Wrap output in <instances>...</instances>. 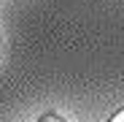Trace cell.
Wrapping results in <instances>:
<instances>
[{
	"mask_svg": "<svg viewBox=\"0 0 124 122\" xmlns=\"http://www.w3.org/2000/svg\"><path fill=\"white\" fill-rule=\"evenodd\" d=\"M38 122H68V119H62V117H57V114H43Z\"/></svg>",
	"mask_w": 124,
	"mask_h": 122,
	"instance_id": "obj_1",
	"label": "cell"
},
{
	"mask_svg": "<svg viewBox=\"0 0 124 122\" xmlns=\"http://www.w3.org/2000/svg\"><path fill=\"white\" fill-rule=\"evenodd\" d=\"M108 122H124V109H121V111H116V114H113Z\"/></svg>",
	"mask_w": 124,
	"mask_h": 122,
	"instance_id": "obj_2",
	"label": "cell"
},
{
	"mask_svg": "<svg viewBox=\"0 0 124 122\" xmlns=\"http://www.w3.org/2000/svg\"><path fill=\"white\" fill-rule=\"evenodd\" d=\"M0 49H3V46H0Z\"/></svg>",
	"mask_w": 124,
	"mask_h": 122,
	"instance_id": "obj_3",
	"label": "cell"
}]
</instances>
